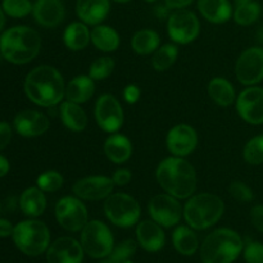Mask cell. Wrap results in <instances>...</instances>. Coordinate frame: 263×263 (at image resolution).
I'll use <instances>...</instances> for the list:
<instances>
[{"label":"cell","instance_id":"obj_26","mask_svg":"<svg viewBox=\"0 0 263 263\" xmlns=\"http://www.w3.org/2000/svg\"><path fill=\"white\" fill-rule=\"evenodd\" d=\"M61 118L63 121L64 126L67 128H69L71 131L74 133H80V131H84L85 127L87 125V116L84 112L81 107L76 103L72 102H64L61 104Z\"/></svg>","mask_w":263,"mask_h":263},{"label":"cell","instance_id":"obj_43","mask_svg":"<svg viewBox=\"0 0 263 263\" xmlns=\"http://www.w3.org/2000/svg\"><path fill=\"white\" fill-rule=\"evenodd\" d=\"M140 89L136 85H128L123 90V98H125V100L128 104H135L139 100V98H140Z\"/></svg>","mask_w":263,"mask_h":263},{"label":"cell","instance_id":"obj_52","mask_svg":"<svg viewBox=\"0 0 263 263\" xmlns=\"http://www.w3.org/2000/svg\"><path fill=\"white\" fill-rule=\"evenodd\" d=\"M145 2H148V3H153V2H156V0H145Z\"/></svg>","mask_w":263,"mask_h":263},{"label":"cell","instance_id":"obj_7","mask_svg":"<svg viewBox=\"0 0 263 263\" xmlns=\"http://www.w3.org/2000/svg\"><path fill=\"white\" fill-rule=\"evenodd\" d=\"M108 220L120 228H130L140 218V205L135 198L123 193L110 194L104 203Z\"/></svg>","mask_w":263,"mask_h":263},{"label":"cell","instance_id":"obj_13","mask_svg":"<svg viewBox=\"0 0 263 263\" xmlns=\"http://www.w3.org/2000/svg\"><path fill=\"white\" fill-rule=\"evenodd\" d=\"M95 118L103 130L116 133L123 125V110L120 102L113 95L104 94L95 104Z\"/></svg>","mask_w":263,"mask_h":263},{"label":"cell","instance_id":"obj_28","mask_svg":"<svg viewBox=\"0 0 263 263\" xmlns=\"http://www.w3.org/2000/svg\"><path fill=\"white\" fill-rule=\"evenodd\" d=\"M208 94L212 98L215 103H217L221 107H228L231 105L235 100V90L234 86L222 77H216L211 80L208 84Z\"/></svg>","mask_w":263,"mask_h":263},{"label":"cell","instance_id":"obj_24","mask_svg":"<svg viewBox=\"0 0 263 263\" xmlns=\"http://www.w3.org/2000/svg\"><path fill=\"white\" fill-rule=\"evenodd\" d=\"M95 90L94 81L90 76H77L67 85L66 98L68 102L82 104L92 97Z\"/></svg>","mask_w":263,"mask_h":263},{"label":"cell","instance_id":"obj_41","mask_svg":"<svg viewBox=\"0 0 263 263\" xmlns=\"http://www.w3.org/2000/svg\"><path fill=\"white\" fill-rule=\"evenodd\" d=\"M251 220L254 228L263 233V205H254L251 210Z\"/></svg>","mask_w":263,"mask_h":263},{"label":"cell","instance_id":"obj_40","mask_svg":"<svg viewBox=\"0 0 263 263\" xmlns=\"http://www.w3.org/2000/svg\"><path fill=\"white\" fill-rule=\"evenodd\" d=\"M244 258L247 263H263V244L251 243L246 247Z\"/></svg>","mask_w":263,"mask_h":263},{"label":"cell","instance_id":"obj_37","mask_svg":"<svg viewBox=\"0 0 263 263\" xmlns=\"http://www.w3.org/2000/svg\"><path fill=\"white\" fill-rule=\"evenodd\" d=\"M63 185V177L57 171H45L37 177V186L43 192L54 193L59 190Z\"/></svg>","mask_w":263,"mask_h":263},{"label":"cell","instance_id":"obj_31","mask_svg":"<svg viewBox=\"0 0 263 263\" xmlns=\"http://www.w3.org/2000/svg\"><path fill=\"white\" fill-rule=\"evenodd\" d=\"M131 46L136 53L141 55L153 53L159 46L158 33L152 30L138 31L131 40Z\"/></svg>","mask_w":263,"mask_h":263},{"label":"cell","instance_id":"obj_27","mask_svg":"<svg viewBox=\"0 0 263 263\" xmlns=\"http://www.w3.org/2000/svg\"><path fill=\"white\" fill-rule=\"evenodd\" d=\"M64 44L71 50H82L86 48L91 39V33H90L89 28L86 25L81 22H73L66 28L64 31Z\"/></svg>","mask_w":263,"mask_h":263},{"label":"cell","instance_id":"obj_32","mask_svg":"<svg viewBox=\"0 0 263 263\" xmlns=\"http://www.w3.org/2000/svg\"><path fill=\"white\" fill-rule=\"evenodd\" d=\"M177 54H179L177 48L172 44H166V45L161 46V48L157 49L153 59H152L153 68L158 72L166 71L170 67L174 66V63L176 62Z\"/></svg>","mask_w":263,"mask_h":263},{"label":"cell","instance_id":"obj_8","mask_svg":"<svg viewBox=\"0 0 263 263\" xmlns=\"http://www.w3.org/2000/svg\"><path fill=\"white\" fill-rule=\"evenodd\" d=\"M81 246L92 258H104L113 251V236L102 221H90L81 233Z\"/></svg>","mask_w":263,"mask_h":263},{"label":"cell","instance_id":"obj_17","mask_svg":"<svg viewBox=\"0 0 263 263\" xmlns=\"http://www.w3.org/2000/svg\"><path fill=\"white\" fill-rule=\"evenodd\" d=\"M198 144V136L189 125H177L167 135V148L177 157H185L192 153Z\"/></svg>","mask_w":263,"mask_h":263},{"label":"cell","instance_id":"obj_9","mask_svg":"<svg viewBox=\"0 0 263 263\" xmlns=\"http://www.w3.org/2000/svg\"><path fill=\"white\" fill-rule=\"evenodd\" d=\"M235 74L239 82L253 86L263 80V49L253 46L240 54L235 64Z\"/></svg>","mask_w":263,"mask_h":263},{"label":"cell","instance_id":"obj_16","mask_svg":"<svg viewBox=\"0 0 263 263\" xmlns=\"http://www.w3.org/2000/svg\"><path fill=\"white\" fill-rule=\"evenodd\" d=\"M48 263H81L84 259V248L74 239L64 236L51 244L46 252Z\"/></svg>","mask_w":263,"mask_h":263},{"label":"cell","instance_id":"obj_15","mask_svg":"<svg viewBox=\"0 0 263 263\" xmlns=\"http://www.w3.org/2000/svg\"><path fill=\"white\" fill-rule=\"evenodd\" d=\"M115 182L107 176H89L74 182L73 193L85 200H102L112 194Z\"/></svg>","mask_w":263,"mask_h":263},{"label":"cell","instance_id":"obj_4","mask_svg":"<svg viewBox=\"0 0 263 263\" xmlns=\"http://www.w3.org/2000/svg\"><path fill=\"white\" fill-rule=\"evenodd\" d=\"M243 251V240L230 229H218L204 239L200 248L203 263H233Z\"/></svg>","mask_w":263,"mask_h":263},{"label":"cell","instance_id":"obj_3","mask_svg":"<svg viewBox=\"0 0 263 263\" xmlns=\"http://www.w3.org/2000/svg\"><path fill=\"white\" fill-rule=\"evenodd\" d=\"M41 48L37 31L27 26H15L5 31L0 37V53L13 64H26L36 58Z\"/></svg>","mask_w":263,"mask_h":263},{"label":"cell","instance_id":"obj_39","mask_svg":"<svg viewBox=\"0 0 263 263\" xmlns=\"http://www.w3.org/2000/svg\"><path fill=\"white\" fill-rule=\"evenodd\" d=\"M229 192H230L231 197L238 200V202L247 203L253 200V192H252V189L241 181H234L230 185V187H229Z\"/></svg>","mask_w":263,"mask_h":263},{"label":"cell","instance_id":"obj_19","mask_svg":"<svg viewBox=\"0 0 263 263\" xmlns=\"http://www.w3.org/2000/svg\"><path fill=\"white\" fill-rule=\"evenodd\" d=\"M32 14L36 22L43 27L53 28L64 20V5L62 0H37L33 4Z\"/></svg>","mask_w":263,"mask_h":263},{"label":"cell","instance_id":"obj_30","mask_svg":"<svg viewBox=\"0 0 263 263\" xmlns=\"http://www.w3.org/2000/svg\"><path fill=\"white\" fill-rule=\"evenodd\" d=\"M172 241L179 253L184 256H192L198 249V238L194 231L190 230L186 226H179L174 231Z\"/></svg>","mask_w":263,"mask_h":263},{"label":"cell","instance_id":"obj_45","mask_svg":"<svg viewBox=\"0 0 263 263\" xmlns=\"http://www.w3.org/2000/svg\"><path fill=\"white\" fill-rule=\"evenodd\" d=\"M14 231V226L12 222L4 218H0V238H8V236L13 235Z\"/></svg>","mask_w":263,"mask_h":263},{"label":"cell","instance_id":"obj_47","mask_svg":"<svg viewBox=\"0 0 263 263\" xmlns=\"http://www.w3.org/2000/svg\"><path fill=\"white\" fill-rule=\"evenodd\" d=\"M9 162H8V159L5 158L4 156H0V177L5 176V175L9 172Z\"/></svg>","mask_w":263,"mask_h":263},{"label":"cell","instance_id":"obj_35","mask_svg":"<svg viewBox=\"0 0 263 263\" xmlns=\"http://www.w3.org/2000/svg\"><path fill=\"white\" fill-rule=\"evenodd\" d=\"M2 8L9 17L22 18L32 12L33 5L30 0H3Z\"/></svg>","mask_w":263,"mask_h":263},{"label":"cell","instance_id":"obj_12","mask_svg":"<svg viewBox=\"0 0 263 263\" xmlns=\"http://www.w3.org/2000/svg\"><path fill=\"white\" fill-rule=\"evenodd\" d=\"M149 213L157 223L164 228H171L181 220L182 208L172 195L158 194L149 202Z\"/></svg>","mask_w":263,"mask_h":263},{"label":"cell","instance_id":"obj_33","mask_svg":"<svg viewBox=\"0 0 263 263\" xmlns=\"http://www.w3.org/2000/svg\"><path fill=\"white\" fill-rule=\"evenodd\" d=\"M259 15H261V5L253 0L251 3L236 5L234 20L240 26H251L258 20Z\"/></svg>","mask_w":263,"mask_h":263},{"label":"cell","instance_id":"obj_23","mask_svg":"<svg viewBox=\"0 0 263 263\" xmlns=\"http://www.w3.org/2000/svg\"><path fill=\"white\" fill-rule=\"evenodd\" d=\"M21 211L28 217H37L43 215L46 208V198L40 187H28L21 194Z\"/></svg>","mask_w":263,"mask_h":263},{"label":"cell","instance_id":"obj_22","mask_svg":"<svg viewBox=\"0 0 263 263\" xmlns=\"http://www.w3.org/2000/svg\"><path fill=\"white\" fill-rule=\"evenodd\" d=\"M198 9L212 23H225L233 15V7L229 0H198Z\"/></svg>","mask_w":263,"mask_h":263},{"label":"cell","instance_id":"obj_42","mask_svg":"<svg viewBox=\"0 0 263 263\" xmlns=\"http://www.w3.org/2000/svg\"><path fill=\"white\" fill-rule=\"evenodd\" d=\"M12 139V127L9 123L0 122V151L5 149Z\"/></svg>","mask_w":263,"mask_h":263},{"label":"cell","instance_id":"obj_2","mask_svg":"<svg viewBox=\"0 0 263 263\" xmlns=\"http://www.w3.org/2000/svg\"><path fill=\"white\" fill-rule=\"evenodd\" d=\"M156 176L162 189L177 199L189 198L197 187L194 167L181 157H170L162 161Z\"/></svg>","mask_w":263,"mask_h":263},{"label":"cell","instance_id":"obj_5","mask_svg":"<svg viewBox=\"0 0 263 263\" xmlns=\"http://www.w3.org/2000/svg\"><path fill=\"white\" fill-rule=\"evenodd\" d=\"M225 211L222 199L211 193L194 195L185 204L184 217L190 228L204 230L215 225Z\"/></svg>","mask_w":263,"mask_h":263},{"label":"cell","instance_id":"obj_11","mask_svg":"<svg viewBox=\"0 0 263 263\" xmlns=\"http://www.w3.org/2000/svg\"><path fill=\"white\" fill-rule=\"evenodd\" d=\"M55 217L59 225L68 231H80L87 223V210L81 200L64 197L57 203Z\"/></svg>","mask_w":263,"mask_h":263},{"label":"cell","instance_id":"obj_29","mask_svg":"<svg viewBox=\"0 0 263 263\" xmlns=\"http://www.w3.org/2000/svg\"><path fill=\"white\" fill-rule=\"evenodd\" d=\"M91 41L102 51H115L120 46V36L109 26L98 25L91 31Z\"/></svg>","mask_w":263,"mask_h":263},{"label":"cell","instance_id":"obj_14","mask_svg":"<svg viewBox=\"0 0 263 263\" xmlns=\"http://www.w3.org/2000/svg\"><path fill=\"white\" fill-rule=\"evenodd\" d=\"M239 116L251 125L263 123V89L251 86L240 92L236 99Z\"/></svg>","mask_w":263,"mask_h":263},{"label":"cell","instance_id":"obj_38","mask_svg":"<svg viewBox=\"0 0 263 263\" xmlns=\"http://www.w3.org/2000/svg\"><path fill=\"white\" fill-rule=\"evenodd\" d=\"M135 252L136 243L134 240H131V239H127V240L118 244L116 248H113L112 253L109 254V259H112L116 263H125L131 256H134Z\"/></svg>","mask_w":263,"mask_h":263},{"label":"cell","instance_id":"obj_53","mask_svg":"<svg viewBox=\"0 0 263 263\" xmlns=\"http://www.w3.org/2000/svg\"><path fill=\"white\" fill-rule=\"evenodd\" d=\"M0 211H2V205H0Z\"/></svg>","mask_w":263,"mask_h":263},{"label":"cell","instance_id":"obj_48","mask_svg":"<svg viewBox=\"0 0 263 263\" xmlns=\"http://www.w3.org/2000/svg\"><path fill=\"white\" fill-rule=\"evenodd\" d=\"M4 26H5V14L3 8H0V31L4 28Z\"/></svg>","mask_w":263,"mask_h":263},{"label":"cell","instance_id":"obj_10","mask_svg":"<svg viewBox=\"0 0 263 263\" xmlns=\"http://www.w3.org/2000/svg\"><path fill=\"white\" fill-rule=\"evenodd\" d=\"M170 37L179 44H189L199 35L200 23L197 15L186 9H177L170 15L168 20Z\"/></svg>","mask_w":263,"mask_h":263},{"label":"cell","instance_id":"obj_21","mask_svg":"<svg viewBox=\"0 0 263 263\" xmlns=\"http://www.w3.org/2000/svg\"><path fill=\"white\" fill-rule=\"evenodd\" d=\"M139 244L148 252H157L164 246V233L156 221H143L136 229Z\"/></svg>","mask_w":263,"mask_h":263},{"label":"cell","instance_id":"obj_49","mask_svg":"<svg viewBox=\"0 0 263 263\" xmlns=\"http://www.w3.org/2000/svg\"><path fill=\"white\" fill-rule=\"evenodd\" d=\"M253 0H235V4L236 5H241V4H246V3H251Z\"/></svg>","mask_w":263,"mask_h":263},{"label":"cell","instance_id":"obj_46","mask_svg":"<svg viewBox=\"0 0 263 263\" xmlns=\"http://www.w3.org/2000/svg\"><path fill=\"white\" fill-rule=\"evenodd\" d=\"M194 0H164L170 9H182V8L190 5Z\"/></svg>","mask_w":263,"mask_h":263},{"label":"cell","instance_id":"obj_44","mask_svg":"<svg viewBox=\"0 0 263 263\" xmlns=\"http://www.w3.org/2000/svg\"><path fill=\"white\" fill-rule=\"evenodd\" d=\"M131 177H133V175L127 168H120L113 175V182L118 186H125L131 181Z\"/></svg>","mask_w":263,"mask_h":263},{"label":"cell","instance_id":"obj_34","mask_svg":"<svg viewBox=\"0 0 263 263\" xmlns=\"http://www.w3.org/2000/svg\"><path fill=\"white\" fill-rule=\"evenodd\" d=\"M243 157L249 164L258 166L263 163V135L254 136L244 146Z\"/></svg>","mask_w":263,"mask_h":263},{"label":"cell","instance_id":"obj_18","mask_svg":"<svg viewBox=\"0 0 263 263\" xmlns=\"http://www.w3.org/2000/svg\"><path fill=\"white\" fill-rule=\"evenodd\" d=\"M14 128L25 138H35L45 134L49 128V120L36 110H22L14 118Z\"/></svg>","mask_w":263,"mask_h":263},{"label":"cell","instance_id":"obj_50","mask_svg":"<svg viewBox=\"0 0 263 263\" xmlns=\"http://www.w3.org/2000/svg\"><path fill=\"white\" fill-rule=\"evenodd\" d=\"M113 2H116V3H128V2H131V0H113Z\"/></svg>","mask_w":263,"mask_h":263},{"label":"cell","instance_id":"obj_20","mask_svg":"<svg viewBox=\"0 0 263 263\" xmlns=\"http://www.w3.org/2000/svg\"><path fill=\"white\" fill-rule=\"evenodd\" d=\"M110 10L109 0H77L76 12L86 25L98 26L107 18Z\"/></svg>","mask_w":263,"mask_h":263},{"label":"cell","instance_id":"obj_1","mask_svg":"<svg viewBox=\"0 0 263 263\" xmlns=\"http://www.w3.org/2000/svg\"><path fill=\"white\" fill-rule=\"evenodd\" d=\"M25 92L31 102L40 107H54L66 95L63 77L54 67H36L26 77Z\"/></svg>","mask_w":263,"mask_h":263},{"label":"cell","instance_id":"obj_25","mask_svg":"<svg viewBox=\"0 0 263 263\" xmlns=\"http://www.w3.org/2000/svg\"><path fill=\"white\" fill-rule=\"evenodd\" d=\"M104 152L108 158L115 163H123L128 161L133 154V145L126 136L115 134L109 136L104 144Z\"/></svg>","mask_w":263,"mask_h":263},{"label":"cell","instance_id":"obj_51","mask_svg":"<svg viewBox=\"0 0 263 263\" xmlns=\"http://www.w3.org/2000/svg\"><path fill=\"white\" fill-rule=\"evenodd\" d=\"M102 263H116V262H113L112 259H107V261H103Z\"/></svg>","mask_w":263,"mask_h":263},{"label":"cell","instance_id":"obj_36","mask_svg":"<svg viewBox=\"0 0 263 263\" xmlns=\"http://www.w3.org/2000/svg\"><path fill=\"white\" fill-rule=\"evenodd\" d=\"M113 69H115L113 59L103 57V58H98L97 61L92 62L89 69V76L92 80H104L112 73Z\"/></svg>","mask_w":263,"mask_h":263},{"label":"cell","instance_id":"obj_6","mask_svg":"<svg viewBox=\"0 0 263 263\" xmlns=\"http://www.w3.org/2000/svg\"><path fill=\"white\" fill-rule=\"evenodd\" d=\"M13 240L22 253L36 257L49 248L50 233L48 226L37 220H27L18 223L13 231Z\"/></svg>","mask_w":263,"mask_h":263}]
</instances>
